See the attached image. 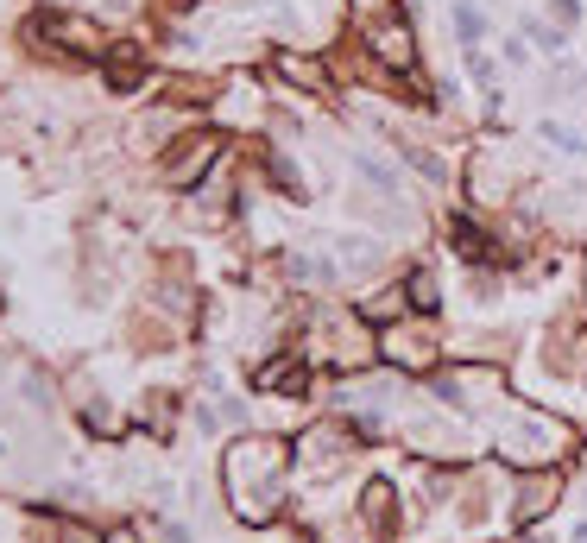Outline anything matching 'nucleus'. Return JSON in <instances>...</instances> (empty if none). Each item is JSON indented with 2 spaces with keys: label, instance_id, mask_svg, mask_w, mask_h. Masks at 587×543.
<instances>
[{
  "label": "nucleus",
  "instance_id": "4468645a",
  "mask_svg": "<svg viewBox=\"0 0 587 543\" xmlns=\"http://www.w3.org/2000/svg\"><path fill=\"white\" fill-rule=\"evenodd\" d=\"M265 171L278 177V190H284V196H310V183H304V171H298V165H290L284 152H265Z\"/></svg>",
  "mask_w": 587,
  "mask_h": 543
},
{
  "label": "nucleus",
  "instance_id": "9d476101",
  "mask_svg": "<svg viewBox=\"0 0 587 543\" xmlns=\"http://www.w3.org/2000/svg\"><path fill=\"white\" fill-rule=\"evenodd\" d=\"M404 310H411V297H404V279H398L392 291H379V297L360 304V322H379L386 328V322H404Z\"/></svg>",
  "mask_w": 587,
  "mask_h": 543
},
{
  "label": "nucleus",
  "instance_id": "1a4fd4ad",
  "mask_svg": "<svg viewBox=\"0 0 587 543\" xmlns=\"http://www.w3.org/2000/svg\"><path fill=\"white\" fill-rule=\"evenodd\" d=\"M449 247H455L461 259H480V265H486V259H499V247L486 240V228H480L474 215H455V222H449Z\"/></svg>",
  "mask_w": 587,
  "mask_h": 543
},
{
  "label": "nucleus",
  "instance_id": "0eeeda50",
  "mask_svg": "<svg viewBox=\"0 0 587 543\" xmlns=\"http://www.w3.org/2000/svg\"><path fill=\"white\" fill-rule=\"evenodd\" d=\"M556 499H562V474H550V467H543V474H531V481H525V493L511 499V518H518V524H537Z\"/></svg>",
  "mask_w": 587,
  "mask_h": 543
},
{
  "label": "nucleus",
  "instance_id": "9b49d317",
  "mask_svg": "<svg viewBox=\"0 0 587 543\" xmlns=\"http://www.w3.org/2000/svg\"><path fill=\"white\" fill-rule=\"evenodd\" d=\"M360 518L373 524V531H392V481H366V493H360Z\"/></svg>",
  "mask_w": 587,
  "mask_h": 543
},
{
  "label": "nucleus",
  "instance_id": "f03ea898",
  "mask_svg": "<svg viewBox=\"0 0 587 543\" xmlns=\"http://www.w3.org/2000/svg\"><path fill=\"white\" fill-rule=\"evenodd\" d=\"M360 45H366V57H373L379 70H392V77H411V70H417V32H411L404 13H373V20H366V32H360Z\"/></svg>",
  "mask_w": 587,
  "mask_h": 543
},
{
  "label": "nucleus",
  "instance_id": "39448f33",
  "mask_svg": "<svg viewBox=\"0 0 587 543\" xmlns=\"http://www.w3.org/2000/svg\"><path fill=\"white\" fill-rule=\"evenodd\" d=\"M215 158H222V133H215V126H196V133H183V140L165 152V183H171V190H190Z\"/></svg>",
  "mask_w": 587,
  "mask_h": 543
},
{
  "label": "nucleus",
  "instance_id": "423d86ee",
  "mask_svg": "<svg viewBox=\"0 0 587 543\" xmlns=\"http://www.w3.org/2000/svg\"><path fill=\"white\" fill-rule=\"evenodd\" d=\"M253 385L272 392V398H304V392H310V361H304V354H272V361L253 373Z\"/></svg>",
  "mask_w": 587,
  "mask_h": 543
},
{
  "label": "nucleus",
  "instance_id": "f8f14e48",
  "mask_svg": "<svg viewBox=\"0 0 587 543\" xmlns=\"http://www.w3.org/2000/svg\"><path fill=\"white\" fill-rule=\"evenodd\" d=\"M449 20H455L461 51H480V45H486V13L474 7V0H455V13H449Z\"/></svg>",
  "mask_w": 587,
  "mask_h": 543
},
{
  "label": "nucleus",
  "instance_id": "dca6fc26",
  "mask_svg": "<svg viewBox=\"0 0 587 543\" xmlns=\"http://www.w3.org/2000/svg\"><path fill=\"white\" fill-rule=\"evenodd\" d=\"M404 158H411V165H417V171H423L429 183H443V177H449V165L436 158V152H423V146H404Z\"/></svg>",
  "mask_w": 587,
  "mask_h": 543
},
{
  "label": "nucleus",
  "instance_id": "6e6552de",
  "mask_svg": "<svg viewBox=\"0 0 587 543\" xmlns=\"http://www.w3.org/2000/svg\"><path fill=\"white\" fill-rule=\"evenodd\" d=\"M272 70L290 83V89H310V95H322L329 89V70L316 57H298V51H272Z\"/></svg>",
  "mask_w": 587,
  "mask_h": 543
},
{
  "label": "nucleus",
  "instance_id": "ddd939ff",
  "mask_svg": "<svg viewBox=\"0 0 587 543\" xmlns=\"http://www.w3.org/2000/svg\"><path fill=\"white\" fill-rule=\"evenodd\" d=\"M404 297H411V310L417 316H436V310H443V291H436V272H411V279H404Z\"/></svg>",
  "mask_w": 587,
  "mask_h": 543
},
{
  "label": "nucleus",
  "instance_id": "f3484780",
  "mask_svg": "<svg viewBox=\"0 0 587 543\" xmlns=\"http://www.w3.org/2000/svg\"><path fill=\"white\" fill-rule=\"evenodd\" d=\"M63 543H108V537H95V531H83V524H63Z\"/></svg>",
  "mask_w": 587,
  "mask_h": 543
},
{
  "label": "nucleus",
  "instance_id": "2eb2a0df",
  "mask_svg": "<svg viewBox=\"0 0 587 543\" xmlns=\"http://www.w3.org/2000/svg\"><path fill=\"white\" fill-rule=\"evenodd\" d=\"M537 133H543V140H550V146H562V152H587V140H581V133H575V126H562V120H543Z\"/></svg>",
  "mask_w": 587,
  "mask_h": 543
},
{
  "label": "nucleus",
  "instance_id": "20e7f679",
  "mask_svg": "<svg viewBox=\"0 0 587 543\" xmlns=\"http://www.w3.org/2000/svg\"><path fill=\"white\" fill-rule=\"evenodd\" d=\"M38 32H51V57H77V63L108 57V32L83 13H51V20H38Z\"/></svg>",
  "mask_w": 587,
  "mask_h": 543
},
{
  "label": "nucleus",
  "instance_id": "a211bd4d",
  "mask_svg": "<svg viewBox=\"0 0 587 543\" xmlns=\"http://www.w3.org/2000/svg\"><path fill=\"white\" fill-rule=\"evenodd\" d=\"M108 543H133V531H114V537H108Z\"/></svg>",
  "mask_w": 587,
  "mask_h": 543
},
{
  "label": "nucleus",
  "instance_id": "f257e3e1",
  "mask_svg": "<svg viewBox=\"0 0 587 543\" xmlns=\"http://www.w3.org/2000/svg\"><path fill=\"white\" fill-rule=\"evenodd\" d=\"M284 467H290V442L284 436H241L222 461L228 474V499L241 518L265 524L278 506H284Z\"/></svg>",
  "mask_w": 587,
  "mask_h": 543
},
{
  "label": "nucleus",
  "instance_id": "7ed1b4c3",
  "mask_svg": "<svg viewBox=\"0 0 587 543\" xmlns=\"http://www.w3.org/2000/svg\"><path fill=\"white\" fill-rule=\"evenodd\" d=\"M379 361L398 367V373H436L443 342H436L423 322H386V328H379Z\"/></svg>",
  "mask_w": 587,
  "mask_h": 543
}]
</instances>
